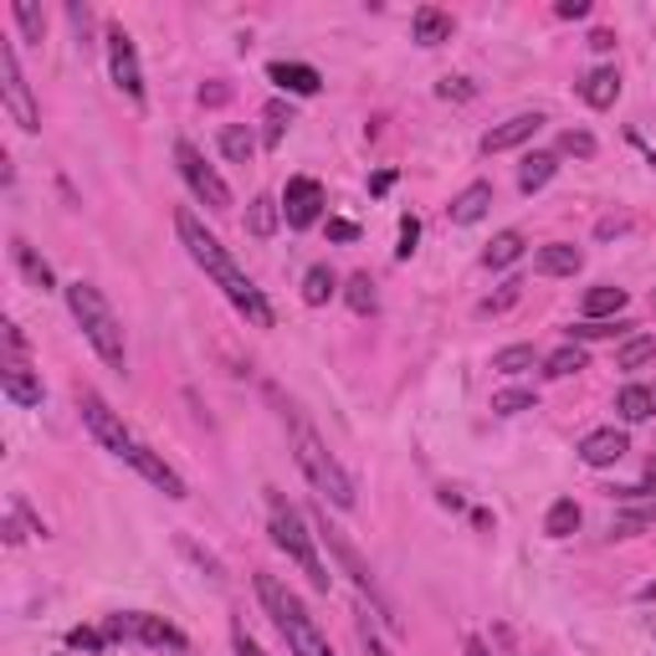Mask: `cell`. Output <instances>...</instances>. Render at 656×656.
I'll list each match as a JSON object with an SVG mask.
<instances>
[{
    "instance_id": "obj_1",
    "label": "cell",
    "mask_w": 656,
    "mask_h": 656,
    "mask_svg": "<svg viewBox=\"0 0 656 656\" xmlns=\"http://www.w3.org/2000/svg\"><path fill=\"white\" fill-rule=\"evenodd\" d=\"M175 231H179V241H185V252L195 256V267L206 272L210 283L221 287L226 298H231V308H237L247 324H256V328H272V303L262 298V287L247 277V272L237 267V256L226 252L221 241L210 237L206 226H200V216L195 210H179L175 216Z\"/></svg>"
},
{
    "instance_id": "obj_2",
    "label": "cell",
    "mask_w": 656,
    "mask_h": 656,
    "mask_svg": "<svg viewBox=\"0 0 656 656\" xmlns=\"http://www.w3.org/2000/svg\"><path fill=\"white\" fill-rule=\"evenodd\" d=\"M67 308H73V318H77V328H83V339L98 349V359H103L108 370H129V343H123V324H119V314L108 308V298L98 293L92 283H67Z\"/></svg>"
},
{
    "instance_id": "obj_3",
    "label": "cell",
    "mask_w": 656,
    "mask_h": 656,
    "mask_svg": "<svg viewBox=\"0 0 656 656\" xmlns=\"http://www.w3.org/2000/svg\"><path fill=\"white\" fill-rule=\"evenodd\" d=\"M256 600H262V611L272 615V626L287 636L293 656H334V646H328V636L318 631L314 615H308V605H303L277 575H256Z\"/></svg>"
},
{
    "instance_id": "obj_4",
    "label": "cell",
    "mask_w": 656,
    "mask_h": 656,
    "mask_svg": "<svg viewBox=\"0 0 656 656\" xmlns=\"http://www.w3.org/2000/svg\"><path fill=\"white\" fill-rule=\"evenodd\" d=\"M287 431H293V457H298L303 478L314 482V492H324L334 507H354V478L334 462V451L318 441V431L308 426L303 411H287Z\"/></svg>"
},
{
    "instance_id": "obj_5",
    "label": "cell",
    "mask_w": 656,
    "mask_h": 656,
    "mask_svg": "<svg viewBox=\"0 0 656 656\" xmlns=\"http://www.w3.org/2000/svg\"><path fill=\"white\" fill-rule=\"evenodd\" d=\"M267 503H272V518H267L272 544H277V549H283L287 559L303 569V575H308V584H314V590H328V584H334V575H328L324 559H318V544H314V528H308V518H303L293 503H283L277 492H272Z\"/></svg>"
},
{
    "instance_id": "obj_6",
    "label": "cell",
    "mask_w": 656,
    "mask_h": 656,
    "mask_svg": "<svg viewBox=\"0 0 656 656\" xmlns=\"http://www.w3.org/2000/svg\"><path fill=\"white\" fill-rule=\"evenodd\" d=\"M314 528H318V538H324V544H328V554L339 559V569H343V575H349V580H354V590H359V595H364V600H370V605H374V615H380L385 626H401V615H395V600H390L385 590H380V580H374V569L364 565V559H359L354 538L343 534L339 523H328V507H318V513H314Z\"/></svg>"
},
{
    "instance_id": "obj_7",
    "label": "cell",
    "mask_w": 656,
    "mask_h": 656,
    "mask_svg": "<svg viewBox=\"0 0 656 656\" xmlns=\"http://www.w3.org/2000/svg\"><path fill=\"white\" fill-rule=\"evenodd\" d=\"M108 642H139V646H154V652H185L190 636L175 626V621H164V615H150V611H119L103 621Z\"/></svg>"
},
{
    "instance_id": "obj_8",
    "label": "cell",
    "mask_w": 656,
    "mask_h": 656,
    "mask_svg": "<svg viewBox=\"0 0 656 656\" xmlns=\"http://www.w3.org/2000/svg\"><path fill=\"white\" fill-rule=\"evenodd\" d=\"M0 98H6V113L15 119L21 134H36V129H42V108L31 98V83H26V73H21L15 42H0Z\"/></svg>"
},
{
    "instance_id": "obj_9",
    "label": "cell",
    "mask_w": 656,
    "mask_h": 656,
    "mask_svg": "<svg viewBox=\"0 0 656 656\" xmlns=\"http://www.w3.org/2000/svg\"><path fill=\"white\" fill-rule=\"evenodd\" d=\"M77 411H83V426H88V436L98 447H108L113 457H129V451H134L139 436L123 426V416L98 395V390H77Z\"/></svg>"
},
{
    "instance_id": "obj_10",
    "label": "cell",
    "mask_w": 656,
    "mask_h": 656,
    "mask_svg": "<svg viewBox=\"0 0 656 656\" xmlns=\"http://www.w3.org/2000/svg\"><path fill=\"white\" fill-rule=\"evenodd\" d=\"M175 164H179V175H185V185H190V195L200 200V206L216 210V216H221V210H231V185H226V179L210 170L206 154L195 150L190 139H179V144H175Z\"/></svg>"
},
{
    "instance_id": "obj_11",
    "label": "cell",
    "mask_w": 656,
    "mask_h": 656,
    "mask_svg": "<svg viewBox=\"0 0 656 656\" xmlns=\"http://www.w3.org/2000/svg\"><path fill=\"white\" fill-rule=\"evenodd\" d=\"M103 46H108V73L119 83V92H129L134 103H144V67H139V46L123 26H108L103 31Z\"/></svg>"
},
{
    "instance_id": "obj_12",
    "label": "cell",
    "mask_w": 656,
    "mask_h": 656,
    "mask_svg": "<svg viewBox=\"0 0 656 656\" xmlns=\"http://www.w3.org/2000/svg\"><path fill=\"white\" fill-rule=\"evenodd\" d=\"M283 216L293 231H308V226L324 216V185L314 175H293L283 190Z\"/></svg>"
},
{
    "instance_id": "obj_13",
    "label": "cell",
    "mask_w": 656,
    "mask_h": 656,
    "mask_svg": "<svg viewBox=\"0 0 656 656\" xmlns=\"http://www.w3.org/2000/svg\"><path fill=\"white\" fill-rule=\"evenodd\" d=\"M123 462L134 467V472H139V478H144V482H154V488H160L164 498H190V488H185V478H179L175 467L164 462L160 451H150V447H144V441H134V451H129Z\"/></svg>"
},
{
    "instance_id": "obj_14",
    "label": "cell",
    "mask_w": 656,
    "mask_h": 656,
    "mask_svg": "<svg viewBox=\"0 0 656 656\" xmlns=\"http://www.w3.org/2000/svg\"><path fill=\"white\" fill-rule=\"evenodd\" d=\"M538 129H544V113H513L507 123H498V129H488V134H482V154L518 150V144H528Z\"/></svg>"
},
{
    "instance_id": "obj_15",
    "label": "cell",
    "mask_w": 656,
    "mask_h": 656,
    "mask_svg": "<svg viewBox=\"0 0 656 656\" xmlns=\"http://www.w3.org/2000/svg\"><path fill=\"white\" fill-rule=\"evenodd\" d=\"M0 390H6V401L21 405V411L42 405V380H36V370L21 364V359H6V364H0Z\"/></svg>"
},
{
    "instance_id": "obj_16",
    "label": "cell",
    "mask_w": 656,
    "mask_h": 656,
    "mask_svg": "<svg viewBox=\"0 0 656 656\" xmlns=\"http://www.w3.org/2000/svg\"><path fill=\"white\" fill-rule=\"evenodd\" d=\"M626 451H631V436L615 431V426H605V431H590L580 441V462L584 467H615Z\"/></svg>"
},
{
    "instance_id": "obj_17",
    "label": "cell",
    "mask_w": 656,
    "mask_h": 656,
    "mask_svg": "<svg viewBox=\"0 0 656 656\" xmlns=\"http://www.w3.org/2000/svg\"><path fill=\"white\" fill-rule=\"evenodd\" d=\"M267 77H272V83H277L283 92H293V98H314V92L324 88L318 67H308V62H272Z\"/></svg>"
},
{
    "instance_id": "obj_18",
    "label": "cell",
    "mask_w": 656,
    "mask_h": 656,
    "mask_svg": "<svg viewBox=\"0 0 656 656\" xmlns=\"http://www.w3.org/2000/svg\"><path fill=\"white\" fill-rule=\"evenodd\" d=\"M580 267H584V252L569 247V241H549V247L534 252V272H544V277H575Z\"/></svg>"
},
{
    "instance_id": "obj_19",
    "label": "cell",
    "mask_w": 656,
    "mask_h": 656,
    "mask_svg": "<svg viewBox=\"0 0 656 656\" xmlns=\"http://www.w3.org/2000/svg\"><path fill=\"white\" fill-rule=\"evenodd\" d=\"M488 206H492V185L488 179H472V185L447 206V216H451V226H478L482 216H488Z\"/></svg>"
},
{
    "instance_id": "obj_20",
    "label": "cell",
    "mask_w": 656,
    "mask_h": 656,
    "mask_svg": "<svg viewBox=\"0 0 656 656\" xmlns=\"http://www.w3.org/2000/svg\"><path fill=\"white\" fill-rule=\"evenodd\" d=\"M580 98L590 108H611L615 98H621V73H615V67H595V73H584Z\"/></svg>"
},
{
    "instance_id": "obj_21",
    "label": "cell",
    "mask_w": 656,
    "mask_h": 656,
    "mask_svg": "<svg viewBox=\"0 0 656 656\" xmlns=\"http://www.w3.org/2000/svg\"><path fill=\"white\" fill-rule=\"evenodd\" d=\"M411 31H416L420 46H441V42H451V15L436 11V6H420V11L411 15Z\"/></svg>"
},
{
    "instance_id": "obj_22",
    "label": "cell",
    "mask_w": 656,
    "mask_h": 656,
    "mask_svg": "<svg viewBox=\"0 0 656 656\" xmlns=\"http://www.w3.org/2000/svg\"><path fill=\"white\" fill-rule=\"evenodd\" d=\"M554 175H559V154L538 150V154H528V160H523V170H518V190H523V195H534V190H544V185H549Z\"/></svg>"
},
{
    "instance_id": "obj_23",
    "label": "cell",
    "mask_w": 656,
    "mask_h": 656,
    "mask_svg": "<svg viewBox=\"0 0 656 656\" xmlns=\"http://www.w3.org/2000/svg\"><path fill=\"white\" fill-rule=\"evenodd\" d=\"M523 256V231H513V226H507V231H498V237L488 241V252H482V267H513V262H518Z\"/></svg>"
},
{
    "instance_id": "obj_24",
    "label": "cell",
    "mask_w": 656,
    "mask_h": 656,
    "mask_svg": "<svg viewBox=\"0 0 656 656\" xmlns=\"http://www.w3.org/2000/svg\"><path fill=\"white\" fill-rule=\"evenodd\" d=\"M615 411H621V420L656 416V385H626L621 395H615Z\"/></svg>"
},
{
    "instance_id": "obj_25",
    "label": "cell",
    "mask_w": 656,
    "mask_h": 656,
    "mask_svg": "<svg viewBox=\"0 0 656 656\" xmlns=\"http://www.w3.org/2000/svg\"><path fill=\"white\" fill-rule=\"evenodd\" d=\"M580 308H584V318H611V314H621V308H626V287H615V283L590 287Z\"/></svg>"
},
{
    "instance_id": "obj_26",
    "label": "cell",
    "mask_w": 656,
    "mask_h": 656,
    "mask_svg": "<svg viewBox=\"0 0 656 656\" xmlns=\"http://www.w3.org/2000/svg\"><path fill=\"white\" fill-rule=\"evenodd\" d=\"M11 256H15V267L26 272V283H31V287H42V293L52 287V267H46L42 256L31 252V241H26V237H11Z\"/></svg>"
},
{
    "instance_id": "obj_27",
    "label": "cell",
    "mask_w": 656,
    "mask_h": 656,
    "mask_svg": "<svg viewBox=\"0 0 656 656\" xmlns=\"http://www.w3.org/2000/svg\"><path fill=\"white\" fill-rule=\"evenodd\" d=\"M334 293H339V277H334V267H324V262H318V267L303 272V303H308V308H324Z\"/></svg>"
},
{
    "instance_id": "obj_28",
    "label": "cell",
    "mask_w": 656,
    "mask_h": 656,
    "mask_svg": "<svg viewBox=\"0 0 656 656\" xmlns=\"http://www.w3.org/2000/svg\"><path fill=\"white\" fill-rule=\"evenodd\" d=\"M293 108L283 103V98H272L267 108H262V144H267V150H277V144H283V134L287 129H293Z\"/></svg>"
},
{
    "instance_id": "obj_29",
    "label": "cell",
    "mask_w": 656,
    "mask_h": 656,
    "mask_svg": "<svg viewBox=\"0 0 656 656\" xmlns=\"http://www.w3.org/2000/svg\"><path fill=\"white\" fill-rule=\"evenodd\" d=\"M343 303H349L359 318H370L374 308H380V293H374V277H370V272H354V277L343 283Z\"/></svg>"
},
{
    "instance_id": "obj_30",
    "label": "cell",
    "mask_w": 656,
    "mask_h": 656,
    "mask_svg": "<svg viewBox=\"0 0 656 656\" xmlns=\"http://www.w3.org/2000/svg\"><path fill=\"white\" fill-rule=\"evenodd\" d=\"M277 216H283V206H277L272 195H256L252 210H247V231H252L256 241H267L272 231H277Z\"/></svg>"
},
{
    "instance_id": "obj_31",
    "label": "cell",
    "mask_w": 656,
    "mask_h": 656,
    "mask_svg": "<svg viewBox=\"0 0 656 656\" xmlns=\"http://www.w3.org/2000/svg\"><path fill=\"white\" fill-rule=\"evenodd\" d=\"M652 523H656V498H652V503L636 498V503H631L626 513L611 523V538H631V534H642V528H652Z\"/></svg>"
},
{
    "instance_id": "obj_32",
    "label": "cell",
    "mask_w": 656,
    "mask_h": 656,
    "mask_svg": "<svg viewBox=\"0 0 656 656\" xmlns=\"http://www.w3.org/2000/svg\"><path fill=\"white\" fill-rule=\"evenodd\" d=\"M584 364H590V359H584V349L569 339L565 349H554V354L544 359V374H549V380H569V374H580Z\"/></svg>"
},
{
    "instance_id": "obj_33",
    "label": "cell",
    "mask_w": 656,
    "mask_h": 656,
    "mask_svg": "<svg viewBox=\"0 0 656 656\" xmlns=\"http://www.w3.org/2000/svg\"><path fill=\"white\" fill-rule=\"evenodd\" d=\"M221 154H226L231 164H252V154H256L252 129H241V123H226V129H221Z\"/></svg>"
},
{
    "instance_id": "obj_34",
    "label": "cell",
    "mask_w": 656,
    "mask_h": 656,
    "mask_svg": "<svg viewBox=\"0 0 656 656\" xmlns=\"http://www.w3.org/2000/svg\"><path fill=\"white\" fill-rule=\"evenodd\" d=\"M575 528H580V503H575V498H559V503L549 507V518H544V534H549V538H569Z\"/></svg>"
},
{
    "instance_id": "obj_35",
    "label": "cell",
    "mask_w": 656,
    "mask_h": 656,
    "mask_svg": "<svg viewBox=\"0 0 656 656\" xmlns=\"http://www.w3.org/2000/svg\"><path fill=\"white\" fill-rule=\"evenodd\" d=\"M534 364H538L534 343H507V349L492 354V370H503V374H523V370H534Z\"/></svg>"
},
{
    "instance_id": "obj_36",
    "label": "cell",
    "mask_w": 656,
    "mask_h": 656,
    "mask_svg": "<svg viewBox=\"0 0 656 656\" xmlns=\"http://www.w3.org/2000/svg\"><path fill=\"white\" fill-rule=\"evenodd\" d=\"M652 359H656V339H652V334H636V339L621 343L615 364H621V370H642V364H652Z\"/></svg>"
},
{
    "instance_id": "obj_37",
    "label": "cell",
    "mask_w": 656,
    "mask_h": 656,
    "mask_svg": "<svg viewBox=\"0 0 656 656\" xmlns=\"http://www.w3.org/2000/svg\"><path fill=\"white\" fill-rule=\"evenodd\" d=\"M518 298H523V277H507V283L498 287L492 298H482V303H478V314H482V318H498V314H507V308H513Z\"/></svg>"
},
{
    "instance_id": "obj_38",
    "label": "cell",
    "mask_w": 656,
    "mask_h": 656,
    "mask_svg": "<svg viewBox=\"0 0 656 656\" xmlns=\"http://www.w3.org/2000/svg\"><path fill=\"white\" fill-rule=\"evenodd\" d=\"M11 21L21 26V36H26V42H42V36H46V15L36 11L31 0H15V6H11Z\"/></svg>"
},
{
    "instance_id": "obj_39",
    "label": "cell",
    "mask_w": 656,
    "mask_h": 656,
    "mask_svg": "<svg viewBox=\"0 0 656 656\" xmlns=\"http://www.w3.org/2000/svg\"><path fill=\"white\" fill-rule=\"evenodd\" d=\"M631 324H621V318H584V324H575L569 334L575 339H621Z\"/></svg>"
},
{
    "instance_id": "obj_40",
    "label": "cell",
    "mask_w": 656,
    "mask_h": 656,
    "mask_svg": "<svg viewBox=\"0 0 656 656\" xmlns=\"http://www.w3.org/2000/svg\"><path fill=\"white\" fill-rule=\"evenodd\" d=\"M534 411V390H498L492 395V416H523Z\"/></svg>"
},
{
    "instance_id": "obj_41",
    "label": "cell",
    "mask_w": 656,
    "mask_h": 656,
    "mask_svg": "<svg viewBox=\"0 0 656 656\" xmlns=\"http://www.w3.org/2000/svg\"><path fill=\"white\" fill-rule=\"evenodd\" d=\"M559 150L565 154H575V160H595V134H584V129H565V134H559Z\"/></svg>"
},
{
    "instance_id": "obj_42",
    "label": "cell",
    "mask_w": 656,
    "mask_h": 656,
    "mask_svg": "<svg viewBox=\"0 0 656 656\" xmlns=\"http://www.w3.org/2000/svg\"><path fill=\"white\" fill-rule=\"evenodd\" d=\"M359 646H364V656H395L380 636V626H374V615H359Z\"/></svg>"
},
{
    "instance_id": "obj_43",
    "label": "cell",
    "mask_w": 656,
    "mask_h": 656,
    "mask_svg": "<svg viewBox=\"0 0 656 656\" xmlns=\"http://www.w3.org/2000/svg\"><path fill=\"white\" fill-rule=\"evenodd\" d=\"M103 642H108V631H88V626L67 631V646H73V652H103Z\"/></svg>"
},
{
    "instance_id": "obj_44",
    "label": "cell",
    "mask_w": 656,
    "mask_h": 656,
    "mask_svg": "<svg viewBox=\"0 0 656 656\" xmlns=\"http://www.w3.org/2000/svg\"><path fill=\"white\" fill-rule=\"evenodd\" d=\"M416 241H420V221H416V216H401V247H395V256H401V262H411Z\"/></svg>"
},
{
    "instance_id": "obj_45",
    "label": "cell",
    "mask_w": 656,
    "mask_h": 656,
    "mask_svg": "<svg viewBox=\"0 0 656 656\" xmlns=\"http://www.w3.org/2000/svg\"><path fill=\"white\" fill-rule=\"evenodd\" d=\"M179 549L190 554V559H195V565H200V569H206L210 580H226V575H221V559H216V554H206V549H195L190 538H179Z\"/></svg>"
},
{
    "instance_id": "obj_46",
    "label": "cell",
    "mask_w": 656,
    "mask_h": 656,
    "mask_svg": "<svg viewBox=\"0 0 656 656\" xmlns=\"http://www.w3.org/2000/svg\"><path fill=\"white\" fill-rule=\"evenodd\" d=\"M67 21H73V31H77V46H92L88 42V31H92V11H88V6H77V0H73V6H67Z\"/></svg>"
},
{
    "instance_id": "obj_47",
    "label": "cell",
    "mask_w": 656,
    "mask_h": 656,
    "mask_svg": "<svg viewBox=\"0 0 656 656\" xmlns=\"http://www.w3.org/2000/svg\"><path fill=\"white\" fill-rule=\"evenodd\" d=\"M615 492H621L626 503H636V498H646V492H656V457H652V462H646V478L636 482V488H615Z\"/></svg>"
},
{
    "instance_id": "obj_48",
    "label": "cell",
    "mask_w": 656,
    "mask_h": 656,
    "mask_svg": "<svg viewBox=\"0 0 656 656\" xmlns=\"http://www.w3.org/2000/svg\"><path fill=\"white\" fill-rule=\"evenodd\" d=\"M231 642H237V656H267V652H262V646L252 642V636H247V626H241V621H237V626H231Z\"/></svg>"
},
{
    "instance_id": "obj_49",
    "label": "cell",
    "mask_w": 656,
    "mask_h": 656,
    "mask_svg": "<svg viewBox=\"0 0 656 656\" xmlns=\"http://www.w3.org/2000/svg\"><path fill=\"white\" fill-rule=\"evenodd\" d=\"M226 98H231V88H226V83H206V88H200V103H206V108H221Z\"/></svg>"
},
{
    "instance_id": "obj_50",
    "label": "cell",
    "mask_w": 656,
    "mask_h": 656,
    "mask_svg": "<svg viewBox=\"0 0 656 656\" xmlns=\"http://www.w3.org/2000/svg\"><path fill=\"white\" fill-rule=\"evenodd\" d=\"M328 241H359V226L334 216V221H328Z\"/></svg>"
},
{
    "instance_id": "obj_51",
    "label": "cell",
    "mask_w": 656,
    "mask_h": 656,
    "mask_svg": "<svg viewBox=\"0 0 656 656\" xmlns=\"http://www.w3.org/2000/svg\"><path fill=\"white\" fill-rule=\"evenodd\" d=\"M554 11L565 15V21H580V15H590V0H559Z\"/></svg>"
},
{
    "instance_id": "obj_52",
    "label": "cell",
    "mask_w": 656,
    "mask_h": 656,
    "mask_svg": "<svg viewBox=\"0 0 656 656\" xmlns=\"http://www.w3.org/2000/svg\"><path fill=\"white\" fill-rule=\"evenodd\" d=\"M626 226H631V216H605V221L595 226V237H621Z\"/></svg>"
},
{
    "instance_id": "obj_53",
    "label": "cell",
    "mask_w": 656,
    "mask_h": 656,
    "mask_svg": "<svg viewBox=\"0 0 656 656\" xmlns=\"http://www.w3.org/2000/svg\"><path fill=\"white\" fill-rule=\"evenodd\" d=\"M6 349H11V359H21V354H26V334H21V328H15V324H6Z\"/></svg>"
},
{
    "instance_id": "obj_54",
    "label": "cell",
    "mask_w": 656,
    "mask_h": 656,
    "mask_svg": "<svg viewBox=\"0 0 656 656\" xmlns=\"http://www.w3.org/2000/svg\"><path fill=\"white\" fill-rule=\"evenodd\" d=\"M441 98H472V88H467V77H447V83H441Z\"/></svg>"
},
{
    "instance_id": "obj_55",
    "label": "cell",
    "mask_w": 656,
    "mask_h": 656,
    "mask_svg": "<svg viewBox=\"0 0 656 656\" xmlns=\"http://www.w3.org/2000/svg\"><path fill=\"white\" fill-rule=\"evenodd\" d=\"M590 46H595V52H611V46H615V31H590Z\"/></svg>"
},
{
    "instance_id": "obj_56",
    "label": "cell",
    "mask_w": 656,
    "mask_h": 656,
    "mask_svg": "<svg viewBox=\"0 0 656 656\" xmlns=\"http://www.w3.org/2000/svg\"><path fill=\"white\" fill-rule=\"evenodd\" d=\"M390 185H395V175H390V170H380V175H374V179H370V195H385V190H390Z\"/></svg>"
},
{
    "instance_id": "obj_57",
    "label": "cell",
    "mask_w": 656,
    "mask_h": 656,
    "mask_svg": "<svg viewBox=\"0 0 656 656\" xmlns=\"http://www.w3.org/2000/svg\"><path fill=\"white\" fill-rule=\"evenodd\" d=\"M462 652H467V656H492V652H488V642H482V636H467V642H462Z\"/></svg>"
},
{
    "instance_id": "obj_58",
    "label": "cell",
    "mask_w": 656,
    "mask_h": 656,
    "mask_svg": "<svg viewBox=\"0 0 656 656\" xmlns=\"http://www.w3.org/2000/svg\"><path fill=\"white\" fill-rule=\"evenodd\" d=\"M652 314H656V293H652Z\"/></svg>"
}]
</instances>
